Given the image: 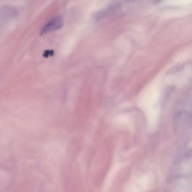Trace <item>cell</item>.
<instances>
[{"label":"cell","mask_w":192,"mask_h":192,"mask_svg":"<svg viewBox=\"0 0 192 192\" xmlns=\"http://www.w3.org/2000/svg\"><path fill=\"white\" fill-rule=\"evenodd\" d=\"M64 21L62 17L60 16L55 17L44 26L40 32V35H43L59 29L62 27Z\"/></svg>","instance_id":"cell-1"},{"label":"cell","mask_w":192,"mask_h":192,"mask_svg":"<svg viewBox=\"0 0 192 192\" xmlns=\"http://www.w3.org/2000/svg\"><path fill=\"white\" fill-rule=\"evenodd\" d=\"M54 51L53 50H46V51H45L43 54V56L45 58H47L50 56H53L54 54Z\"/></svg>","instance_id":"cell-2"}]
</instances>
